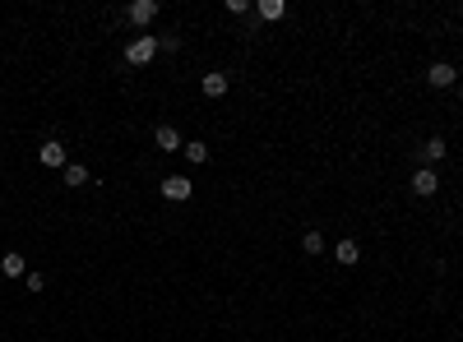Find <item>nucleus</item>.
<instances>
[{
	"label": "nucleus",
	"instance_id": "15",
	"mask_svg": "<svg viewBox=\"0 0 463 342\" xmlns=\"http://www.w3.org/2000/svg\"><path fill=\"white\" fill-rule=\"evenodd\" d=\"M301 250H306V254H320V250H324V236L320 232H306V236H301Z\"/></svg>",
	"mask_w": 463,
	"mask_h": 342
},
{
	"label": "nucleus",
	"instance_id": "6",
	"mask_svg": "<svg viewBox=\"0 0 463 342\" xmlns=\"http://www.w3.org/2000/svg\"><path fill=\"white\" fill-rule=\"evenodd\" d=\"M426 83H431V88H454V65L435 61L431 70H426Z\"/></svg>",
	"mask_w": 463,
	"mask_h": 342
},
{
	"label": "nucleus",
	"instance_id": "7",
	"mask_svg": "<svg viewBox=\"0 0 463 342\" xmlns=\"http://www.w3.org/2000/svg\"><path fill=\"white\" fill-rule=\"evenodd\" d=\"M158 153H176L181 148V134H176V125H158Z\"/></svg>",
	"mask_w": 463,
	"mask_h": 342
},
{
	"label": "nucleus",
	"instance_id": "17",
	"mask_svg": "<svg viewBox=\"0 0 463 342\" xmlns=\"http://www.w3.org/2000/svg\"><path fill=\"white\" fill-rule=\"evenodd\" d=\"M459 102H463V88H459Z\"/></svg>",
	"mask_w": 463,
	"mask_h": 342
},
{
	"label": "nucleus",
	"instance_id": "11",
	"mask_svg": "<svg viewBox=\"0 0 463 342\" xmlns=\"http://www.w3.org/2000/svg\"><path fill=\"white\" fill-rule=\"evenodd\" d=\"M255 14L274 23V19H283V14H287V5H283V0H260V5H255Z\"/></svg>",
	"mask_w": 463,
	"mask_h": 342
},
{
	"label": "nucleus",
	"instance_id": "16",
	"mask_svg": "<svg viewBox=\"0 0 463 342\" xmlns=\"http://www.w3.org/2000/svg\"><path fill=\"white\" fill-rule=\"evenodd\" d=\"M23 282H28V292H42V287H46V278H42V273H28Z\"/></svg>",
	"mask_w": 463,
	"mask_h": 342
},
{
	"label": "nucleus",
	"instance_id": "12",
	"mask_svg": "<svg viewBox=\"0 0 463 342\" xmlns=\"http://www.w3.org/2000/svg\"><path fill=\"white\" fill-rule=\"evenodd\" d=\"M181 153L200 167V162H209V143H200V139H190V143H181Z\"/></svg>",
	"mask_w": 463,
	"mask_h": 342
},
{
	"label": "nucleus",
	"instance_id": "13",
	"mask_svg": "<svg viewBox=\"0 0 463 342\" xmlns=\"http://www.w3.org/2000/svg\"><path fill=\"white\" fill-rule=\"evenodd\" d=\"M334 254H339V264H357V259H361L357 241H339V250H334Z\"/></svg>",
	"mask_w": 463,
	"mask_h": 342
},
{
	"label": "nucleus",
	"instance_id": "9",
	"mask_svg": "<svg viewBox=\"0 0 463 342\" xmlns=\"http://www.w3.org/2000/svg\"><path fill=\"white\" fill-rule=\"evenodd\" d=\"M0 273H5V278H28V264H23V254H15V250H10V254L0 259Z\"/></svg>",
	"mask_w": 463,
	"mask_h": 342
},
{
	"label": "nucleus",
	"instance_id": "5",
	"mask_svg": "<svg viewBox=\"0 0 463 342\" xmlns=\"http://www.w3.org/2000/svg\"><path fill=\"white\" fill-rule=\"evenodd\" d=\"M125 19H130V23H153L158 19V0H135V5L125 10Z\"/></svg>",
	"mask_w": 463,
	"mask_h": 342
},
{
	"label": "nucleus",
	"instance_id": "1",
	"mask_svg": "<svg viewBox=\"0 0 463 342\" xmlns=\"http://www.w3.org/2000/svg\"><path fill=\"white\" fill-rule=\"evenodd\" d=\"M158 56V37H135L130 47H125V61L130 65H149Z\"/></svg>",
	"mask_w": 463,
	"mask_h": 342
},
{
	"label": "nucleus",
	"instance_id": "8",
	"mask_svg": "<svg viewBox=\"0 0 463 342\" xmlns=\"http://www.w3.org/2000/svg\"><path fill=\"white\" fill-rule=\"evenodd\" d=\"M227 88H232V79L223 74V70H209V74H204V93L209 97H223Z\"/></svg>",
	"mask_w": 463,
	"mask_h": 342
},
{
	"label": "nucleus",
	"instance_id": "2",
	"mask_svg": "<svg viewBox=\"0 0 463 342\" xmlns=\"http://www.w3.org/2000/svg\"><path fill=\"white\" fill-rule=\"evenodd\" d=\"M435 190H440V176H435L431 167H417L413 171V194H422V199H426V194H435Z\"/></svg>",
	"mask_w": 463,
	"mask_h": 342
},
{
	"label": "nucleus",
	"instance_id": "14",
	"mask_svg": "<svg viewBox=\"0 0 463 342\" xmlns=\"http://www.w3.org/2000/svg\"><path fill=\"white\" fill-rule=\"evenodd\" d=\"M65 185H88V171H84V167H79V162H70V167H65Z\"/></svg>",
	"mask_w": 463,
	"mask_h": 342
},
{
	"label": "nucleus",
	"instance_id": "3",
	"mask_svg": "<svg viewBox=\"0 0 463 342\" xmlns=\"http://www.w3.org/2000/svg\"><path fill=\"white\" fill-rule=\"evenodd\" d=\"M37 162H42V167H70V162H65V148H61V143H56V139H46L42 143V148H37Z\"/></svg>",
	"mask_w": 463,
	"mask_h": 342
},
{
	"label": "nucleus",
	"instance_id": "4",
	"mask_svg": "<svg viewBox=\"0 0 463 342\" xmlns=\"http://www.w3.org/2000/svg\"><path fill=\"white\" fill-rule=\"evenodd\" d=\"M190 190H195V185H190L185 176H167V181H162V194H167L171 203H185V199H190Z\"/></svg>",
	"mask_w": 463,
	"mask_h": 342
},
{
	"label": "nucleus",
	"instance_id": "10",
	"mask_svg": "<svg viewBox=\"0 0 463 342\" xmlns=\"http://www.w3.org/2000/svg\"><path fill=\"white\" fill-rule=\"evenodd\" d=\"M445 153H449L445 139H426L422 143V162H445Z\"/></svg>",
	"mask_w": 463,
	"mask_h": 342
}]
</instances>
